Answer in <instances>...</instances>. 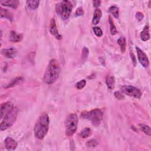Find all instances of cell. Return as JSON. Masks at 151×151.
<instances>
[{"instance_id":"obj_23","label":"cell","mask_w":151,"mask_h":151,"mask_svg":"<svg viewBox=\"0 0 151 151\" xmlns=\"http://www.w3.org/2000/svg\"><path fill=\"white\" fill-rule=\"evenodd\" d=\"M109 22L110 24V29L111 34L115 35L117 33V29H116V27L114 24V22L112 19V18L110 16L109 17Z\"/></svg>"},{"instance_id":"obj_16","label":"cell","mask_w":151,"mask_h":151,"mask_svg":"<svg viewBox=\"0 0 151 151\" xmlns=\"http://www.w3.org/2000/svg\"><path fill=\"white\" fill-rule=\"evenodd\" d=\"M101 15H102L101 11L99 8H96L94 12L93 18L92 20L93 24L97 25V24H99V22H100V18L101 17Z\"/></svg>"},{"instance_id":"obj_31","label":"cell","mask_w":151,"mask_h":151,"mask_svg":"<svg viewBox=\"0 0 151 151\" xmlns=\"http://www.w3.org/2000/svg\"><path fill=\"white\" fill-rule=\"evenodd\" d=\"M136 19H137L139 21H142V20L143 19L144 15H143V13H142V12H137L136 14Z\"/></svg>"},{"instance_id":"obj_8","label":"cell","mask_w":151,"mask_h":151,"mask_svg":"<svg viewBox=\"0 0 151 151\" xmlns=\"http://www.w3.org/2000/svg\"><path fill=\"white\" fill-rule=\"evenodd\" d=\"M136 50L137 54V58L140 64L145 68H146L149 65V61L146 54L138 47H136Z\"/></svg>"},{"instance_id":"obj_2","label":"cell","mask_w":151,"mask_h":151,"mask_svg":"<svg viewBox=\"0 0 151 151\" xmlns=\"http://www.w3.org/2000/svg\"><path fill=\"white\" fill-rule=\"evenodd\" d=\"M50 119L48 115L42 113L38 117L34 129V135L36 138L42 140L44 138L48 131Z\"/></svg>"},{"instance_id":"obj_24","label":"cell","mask_w":151,"mask_h":151,"mask_svg":"<svg viewBox=\"0 0 151 151\" xmlns=\"http://www.w3.org/2000/svg\"><path fill=\"white\" fill-rule=\"evenodd\" d=\"M91 133V130L88 127L84 128L80 133V136L82 138H87L88 137Z\"/></svg>"},{"instance_id":"obj_26","label":"cell","mask_w":151,"mask_h":151,"mask_svg":"<svg viewBox=\"0 0 151 151\" xmlns=\"http://www.w3.org/2000/svg\"><path fill=\"white\" fill-rule=\"evenodd\" d=\"M88 54H89L88 49L87 47H84L82 50V54H81V60L83 61H84L87 59L88 55Z\"/></svg>"},{"instance_id":"obj_3","label":"cell","mask_w":151,"mask_h":151,"mask_svg":"<svg viewBox=\"0 0 151 151\" xmlns=\"http://www.w3.org/2000/svg\"><path fill=\"white\" fill-rule=\"evenodd\" d=\"M73 9V5L70 1L67 0L62 1L55 5V11L57 14L63 19H67Z\"/></svg>"},{"instance_id":"obj_20","label":"cell","mask_w":151,"mask_h":151,"mask_svg":"<svg viewBox=\"0 0 151 151\" xmlns=\"http://www.w3.org/2000/svg\"><path fill=\"white\" fill-rule=\"evenodd\" d=\"M24 80V78L22 77H17L16 78H15L14 80H12L11 81V82L10 83H9L6 87L5 88H10V87H12L19 83H21L22 81Z\"/></svg>"},{"instance_id":"obj_9","label":"cell","mask_w":151,"mask_h":151,"mask_svg":"<svg viewBox=\"0 0 151 151\" xmlns=\"http://www.w3.org/2000/svg\"><path fill=\"white\" fill-rule=\"evenodd\" d=\"M14 106L12 103L7 101L1 104V120L13 109Z\"/></svg>"},{"instance_id":"obj_27","label":"cell","mask_w":151,"mask_h":151,"mask_svg":"<svg viewBox=\"0 0 151 151\" xmlns=\"http://www.w3.org/2000/svg\"><path fill=\"white\" fill-rule=\"evenodd\" d=\"M98 145V142L95 139H91L87 142L86 146L88 147H95Z\"/></svg>"},{"instance_id":"obj_17","label":"cell","mask_w":151,"mask_h":151,"mask_svg":"<svg viewBox=\"0 0 151 151\" xmlns=\"http://www.w3.org/2000/svg\"><path fill=\"white\" fill-rule=\"evenodd\" d=\"M141 40L143 41H146L150 39V34H149V28L148 25H146L142 31L140 33Z\"/></svg>"},{"instance_id":"obj_15","label":"cell","mask_w":151,"mask_h":151,"mask_svg":"<svg viewBox=\"0 0 151 151\" xmlns=\"http://www.w3.org/2000/svg\"><path fill=\"white\" fill-rule=\"evenodd\" d=\"M0 16L1 18H4L11 21L13 20V16L12 13L6 9H3L2 8H0Z\"/></svg>"},{"instance_id":"obj_13","label":"cell","mask_w":151,"mask_h":151,"mask_svg":"<svg viewBox=\"0 0 151 151\" xmlns=\"http://www.w3.org/2000/svg\"><path fill=\"white\" fill-rule=\"evenodd\" d=\"M1 4L2 6L11 7L14 9H16L19 4V2L17 0H8V1H1Z\"/></svg>"},{"instance_id":"obj_6","label":"cell","mask_w":151,"mask_h":151,"mask_svg":"<svg viewBox=\"0 0 151 151\" xmlns=\"http://www.w3.org/2000/svg\"><path fill=\"white\" fill-rule=\"evenodd\" d=\"M18 113V109L17 107H14V109L1 120L0 125V129L1 131L6 130L14 124L17 119Z\"/></svg>"},{"instance_id":"obj_21","label":"cell","mask_w":151,"mask_h":151,"mask_svg":"<svg viewBox=\"0 0 151 151\" xmlns=\"http://www.w3.org/2000/svg\"><path fill=\"white\" fill-rule=\"evenodd\" d=\"M117 44L120 45L121 52L122 53L124 52V51L126 50V42L125 38L123 37L119 38L117 40Z\"/></svg>"},{"instance_id":"obj_10","label":"cell","mask_w":151,"mask_h":151,"mask_svg":"<svg viewBox=\"0 0 151 151\" xmlns=\"http://www.w3.org/2000/svg\"><path fill=\"white\" fill-rule=\"evenodd\" d=\"M50 33L53 35L57 40H61L62 38V36L59 34L58 29L57 28L56 24L55 19L54 18H52L50 21Z\"/></svg>"},{"instance_id":"obj_28","label":"cell","mask_w":151,"mask_h":151,"mask_svg":"<svg viewBox=\"0 0 151 151\" xmlns=\"http://www.w3.org/2000/svg\"><path fill=\"white\" fill-rule=\"evenodd\" d=\"M86 80H81L80 81H79L76 84V88L78 90H81L84 87V86H86Z\"/></svg>"},{"instance_id":"obj_14","label":"cell","mask_w":151,"mask_h":151,"mask_svg":"<svg viewBox=\"0 0 151 151\" xmlns=\"http://www.w3.org/2000/svg\"><path fill=\"white\" fill-rule=\"evenodd\" d=\"M23 38V35L22 34H18L14 31H11L9 34L10 41L14 42H20Z\"/></svg>"},{"instance_id":"obj_4","label":"cell","mask_w":151,"mask_h":151,"mask_svg":"<svg viewBox=\"0 0 151 151\" xmlns=\"http://www.w3.org/2000/svg\"><path fill=\"white\" fill-rule=\"evenodd\" d=\"M81 116L83 119L90 120L93 125L97 126L100 125L103 119V113L100 109H95L90 111L83 112Z\"/></svg>"},{"instance_id":"obj_12","label":"cell","mask_w":151,"mask_h":151,"mask_svg":"<svg viewBox=\"0 0 151 151\" xmlns=\"http://www.w3.org/2000/svg\"><path fill=\"white\" fill-rule=\"evenodd\" d=\"M5 147L8 150H14L17 147V142L10 137H7L5 140Z\"/></svg>"},{"instance_id":"obj_30","label":"cell","mask_w":151,"mask_h":151,"mask_svg":"<svg viewBox=\"0 0 151 151\" xmlns=\"http://www.w3.org/2000/svg\"><path fill=\"white\" fill-rule=\"evenodd\" d=\"M76 16L78 17V16H81L84 14V11L83 9V8L81 7H79L77 9L76 11Z\"/></svg>"},{"instance_id":"obj_25","label":"cell","mask_w":151,"mask_h":151,"mask_svg":"<svg viewBox=\"0 0 151 151\" xmlns=\"http://www.w3.org/2000/svg\"><path fill=\"white\" fill-rule=\"evenodd\" d=\"M109 11L114 16V18H117L119 17V8L117 6L115 5L111 6L109 9Z\"/></svg>"},{"instance_id":"obj_29","label":"cell","mask_w":151,"mask_h":151,"mask_svg":"<svg viewBox=\"0 0 151 151\" xmlns=\"http://www.w3.org/2000/svg\"><path fill=\"white\" fill-rule=\"evenodd\" d=\"M93 32L94 34L97 36V37H101L103 35V32L102 30L100 28L97 27H94L93 28Z\"/></svg>"},{"instance_id":"obj_18","label":"cell","mask_w":151,"mask_h":151,"mask_svg":"<svg viewBox=\"0 0 151 151\" xmlns=\"http://www.w3.org/2000/svg\"><path fill=\"white\" fill-rule=\"evenodd\" d=\"M106 85L110 90H112L114 87V84H115V80L114 78L112 76L108 75L106 78Z\"/></svg>"},{"instance_id":"obj_5","label":"cell","mask_w":151,"mask_h":151,"mask_svg":"<svg viewBox=\"0 0 151 151\" xmlns=\"http://www.w3.org/2000/svg\"><path fill=\"white\" fill-rule=\"evenodd\" d=\"M78 117L75 113L69 114L65 121V132L67 136H72L77 129Z\"/></svg>"},{"instance_id":"obj_7","label":"cell","mask_w":151,"mask_h":151,"mask_svg":"<svg viewBox=\"0 0 151 151\" xmlns=\"http://www.w3.org/2000/svg\"><path fill=\"white\" fill-rule=\"evenodd\" d=\"M121 90L124 94L137 99H139L142 96L140 90L132 86H123L121 87Z\"/></svg>"},{"instance_id":"obj_32","label":"cell","mask_w":151,"mask_h":151,"mask_svg":"<svg viewBox=\"0 0 151 151\" xmlns=\"http://www.w3.org/2000/svg\"><path fill=\"white\" fill-rule=\"evenodd\" d=\"M114 94L115 97H116V99H117L122 100V99H124L123 95L121 93H120V92H119V91H116V92H114Z\"/></svg>"},{"instance_id":"obj_22","label":"cell","mask_w":151,"mask_h":151,"mask_svg":"<svg viewBox=\"0 0 151 151\" xmlns=\"http://www.w3.org/2000/svg\"><path fill=\"white\" fill-rule=\"evenodd\" d=\"M139 127L140 129V130L146 134L148 135L149 136H150L151 135V130H150V127L146 124H139Z\"/></svg>"},{"instance_id":"obj_11","label":"cell","mask_w":151,"mask_h":151,"mask_svg":"<svg viewBox=\"0 0 151 151\" xmlns=\"http://www.w3.org/2000/svg\"><path fill=\"white\" fill-rule=\"evenodd\" d=\"M17 51L15 48L11 47L9 48H4L1 50V54L6 58H13L16 57Z\"/></svg>"},{"instance_id":"obj_33","label":"cell","mask_w":151,"mask_h":151,"mask_svg":"<svg viewBox=\"0 0 151 151\" xmlns=\"http://www.w3.org/2000/svg\"><path fill=\"white\" fill-rule=\"evenodd\" d=\"M130 57H131V58H132V60L133 64L135 67L136 65V57H134V54L132 51H130Z\"/></svg>"},{"instance_id":"obj_34","label":"cell","mask_w":151,"mask_h":151,"mask_svg":"<svg viewBox=\"0 0 151 151\" xmlns=\"http://www.w3.org/2000/svg\"><path fill=\"white\" fill-rule=\"evenodd\" d=\"M100 4H101V1L97 0V1H93V6L95 7V8L99 7V6L100 5Z\"/></svg>"},{"instance_id":"obj_1","label":"cell","mask_w":151,"mask_h":151,"mask_svg":"<svg viewBox=\"0 0 151 151\" xmlns=\"http://www.w3.org/2000/svg\"><path fill=\"white\" fill-rule=\"evenodd\" d=\"M60 73V67L58 61L55 59L51 60L44 75V82L48 84H53L58 79Z\"/></svg>"},{"instance_id":"obj_19","label":"cell","mask_w":151,"mask_h":151,"mask_svg":"<svg viewBox=\"0 0 151 151\" xmlns=\"http://www.w3.org/2000/svg\"><path fill=\"white\" fill-rule=\"evenodd\" d=\"M28 8L31 10H35L38 8L39 1H27L26 2Z\"/></svg>"}]
</instances>
